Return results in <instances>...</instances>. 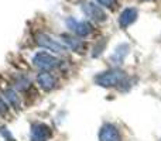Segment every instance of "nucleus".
Returning <instances> with one entry per match:
<instances>
[{"label": "nucleus", "instance_id": "1", "mask_svg": "<svg viewBox=\"0 0 161 141\" xmlns=\"http://www.w3.org/2000/svg\"><path fill=\"white\" fill-rule=\"evenodd\" d=\"M127 75L120 69H110L99 73L95 78V82L97 85L103 86V88H114V86H120L126 82Z\"/></svg>", "mask_w": 161, "mask_h": 141}, {"label": "nucleus", "instance_id": "2", "mask_svg": "<svg viewBox=\"0 0 161 141\" xmlns=\"http://www.w3.org/2000/svg\"><path fill=\"white\" fill-rule=\"evenodd\" d=\"M33 64L36 68H38L41 72H51L53 69L59 67V59L55 58L53 54L48 52H38L34 55L33 58Z\"/></svg>", "mask_w": 161, "mask_h": 141}, {"label": "nucleus", "instance_id": "3", "mask_svg": "<svg viewBox=\"0 0 161 141\" xmlns=\"http://www.w3.org/2000/svg\"><path fill=\"white\" fill-rule=\"evenodd\" d=\"M37 44L40 47L45 48L48 51H53L55 54H64L67 51V47L61 42H58L57 40H54L53 37H50L48 34H38L37 35Z\"/></svg>", "mask_w": 161, "mask_h": 141}, {"label": "nucleus", "instance_id": "4", "mask_svg": "<svg viewBox=\"0 0 161 141\" xmlns=\"http://www.w3.org/2000/svg\"><path fill=\"white\" fill-rule=\"evenodd\" d=\"M31 141H48L53 137V130L44 123H36L31 126Z\"/></svg>", "mask_w": 161, "mask_h": 141}, {"label": "nucleus", "instance_id": "5", "mask_svg": "<svg viewBox=\"0 0 161 141\" xmlns=\"http://www.w3.org/2000/svg\"><path fill=\"white\" fill-rule=\"evenodd\" d=\"M67 25L72 33H75L79 37H86L92 33V25L89 24L86 20H75V19H68Z\"/></svg>", "mask_w": 161, "mask_h": 141}, {"label": "nucleus", "instance_id": "6", "mask_svg": "<svg viewBox=\"0 0 161 141\" xmlns=\"http://www.w3.org/2000/svg\"><path fill=\"white\" fill-rule=\"evenodd\" d=\"M99 141H122L119 128L112 123H106L99 130Z\"/></svg>", "mask_w": 161, "mask_h": 141}, {"label": "nucleus", "instance_id": "7", "mask_svg": "<svg viewBox=\"0 0 161 141\" xmlns=\"http://www.w3.org/2000/svg\"><path fill=\"white\" fill-rule=\"evenodd\" d=\"M37 83L38 86L45 92H51L53 89L57 88L58 85V79L55 75H53L51 72H40L37 76Z\"/></svg>", "mask_w": 161, "mask_h": 141}, {"label": "nucleus", "instance_id": "8", "mask_svg": "<svg viewBox=\"0 0 161 141\" xmlns=\"http://www.w3.org/2000/svg\"><path fill=\"white\" fill-rule=\"evenodd\" d=\"M83 13L86 14V17H89L91 20L96 23H102L106 20V13L103 11V8L97 4H93V3H86L82 7Z\"/></svg>", "mask_w": 161, "mask_h": 141}, {"label": "nucleus", "instance_id": "9", "mask_svg": "<svg viewBox=\"0 0 161 141\" xmlns=\"http://www.w3.org/2000/svg\"><path fill=\"white\" fill-rule=\"evenodd\" d=\"M62 40H64V42L67 44V47L71 48L74 52L82 54L83 51L86 50V44L79 38H75V37L68 35V34H62Z\"/></svg>", "mask_w": 161, "mask_h": 141}, {"label": "nucleus", "instance_id": "10", "mask_svg": "<svg viewBox=\"0 0 161 141\" xmlns=\"http://www.w3.org/2000/svg\"><path fill=\"white\" fill-rule=\"evenodd\" d=\"M137 19V10L136 8H125L119 17V25L122 28H127L131 23H134Z\"/></svg>", "mask_w": 161, "mask_h": 141}, {"label": "nucleus", "instance_id": "11", "mask_svg": "<svg viewBox=\"0 0 161 141\" xmlns=\"http://www.w3.org/2000/svg\"><path fill=\"white\" fill-rule=\"evenodd\" d=\"M129 54V45L127 44H122L120 47L116 48V51L113 52V55L110 57L112 64H122L125 61V58Z\"/></svg>", "mask_w": 161, "mask_h": 141}, {"label": "nucleus", "instance_id": "12", "mask_svg": "<svg viewBox=\"0 0 161 141\" xmlns=\"http://www.w3.org/2000/svg\"><path fill=\"white\" fill-rule=\"evenodd\" d=\"M4 97H6L7 103L11 106V107L16 109V110H19L20 109V97H19V93H17L14 89H6Z\"/></svg>", "mask_w": 161, "mask_h": 141}, {"label": "nucleus", "instance_id": "13", "mask_svg": "<svg viewBox=\"0 0 161 141\" xmlns=\"http://www.w3.org/2000/svg\"><path fill=\"white\" fill-rule=\"evenodd\" d=\"M99 4L105 6V7H109V8H114L117 6V2L116 0H96Z\"/></svg>", "mask_w": 161, "mask_h": 141}, {"label": "nucleus", "instance_id": "14", "mask_svg": "<svg viewBox=\"0 0 161 141\" xmlns=\"http://www.w3.org/2000/svg\"><path fill=\"white\" fill-rule=\"evenodd\" d=\"M7 103L4 102V100L2 99V97H0V116H3V114H6L7 113Z\"/></svg>", "mask_w": 161, "mask_h": 141}, {"label": "nucleus", "instance_id": "15", "mask_svg": "<svg viewBox=\"0 0 161 141\" xmlns=\"http://www.w3.org/2000/svg\"><path fill=\"white\" fill-rule=\"evenodd\" d=\"M143 2H147V0H143Z\"/></svg>", "mask_w": 161, "mask_h": 141}]
</instances>
